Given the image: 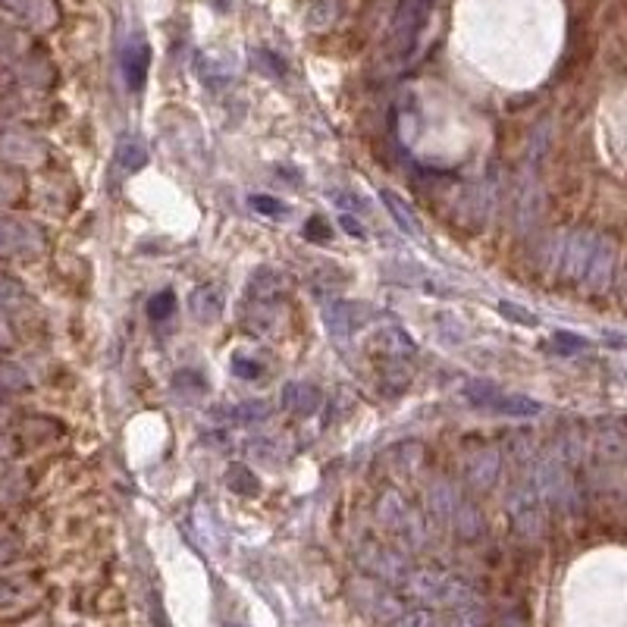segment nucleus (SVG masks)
Here are the masks:
<instances>
[{
  "instance_id": "f257e3e1",
  "label": "nucleus",
  "mask_w": 627,
  "mask_h": 627,
  "mask_svg": "<svg viewBox=\"0 0 627 627\" xmlns=\"http://www.w3.org/2000/svg\"><path fill=\"white\" fill-rule=\"evenodd\" d=\"M436 7V0H402L396 16H392V26H389V48L396 57H408L417 41H421L424 29H427V19Z\"/></svg>"
},
{
  "instance_id": "7ed1b4c3",
  "label": "nucleus",
  "mask_w": 627,
  "mask_h": 627,
  "mask_svg": "<svg viewBox=\"0 0 627 627\" xmlns=\"http://www.w3.org/2000/svg\"><path fill=\"white\" fill-rule=\"evenodd\" d=\"M471 399L477 405H486L493 411L512 414V417H527V414H540V402H533L527 396H508V392H477L471 386Z\"/></svg>"
},
{
  "instance_id": "ddd939ff",
  "label": "nucleus",
  "mask_w": 627,
  "mask_h": 627,
  "mask_svg": "<svg viewBox=\"0 0 627 627\" xmlns=\"http://www.w3.org/2000/svg\"><path fill=\"white\" fill-rule=\"evenodd\" d=\"M232 364H236V374L239 377H261V364L258 361H242V358H236V361H232Z\"/></svg>"
},
{
  "instance_id": "9b49d317",
  "label": "nucleus",
  "mask_w": 627,
  "mask_h": 627,
  "mask_svg": "<svg viewBox=\"0 0 627 627\" xmlns=\"http://www.w3.org/2000/svg\"><path fill=\"white\" fill-rule=\"evenodd\" d=\"M555 348H562V352H577V348H587V339L571 336V333H559L555 336Z\"/></svg>"
},
{
  "instance_id": "1a4fd4ad",
  "label": "nucleus",
  "mask_w": 627,
  "mask_h": 627,
  "mask_svg": "<svg viewBox=\"0 0 627 627\" xmlns=\"http://www.w3.org/2000/svg\"><path fill=\"white\" fill-rule=\"evenodd\" d=\"M251 207H258L261 214H270V217H276V214H286V211H289V207H286L283 201L267 198V195H254V198H251Z\"/></svg>"
},
{
  "instance_id": "f03ea898",
  "label": "nucleus",
  "mask_w": 627,
  "mask_h": 627,
  "mask_svg": "<svg viewBox=\"0 0 627 627\" xmlns=\"http://www.w3.org/2000/svg\"><path fill=\"white\" fill-rule=\"evenodd\" d=\"M148 69H151V48L145 38H132L123 51V76H126V85L132 91H142L145 88V79H148Z\"/></svg>"
},
{
  "instance_id": "f8f14e48",
  "label": "nucleus",
  "mask_w": 627,
  "mask_h": 627,
  "mask_svg": "<svg viewBox=\"0 0 627 627\" xmlns=\"http://www.w3.org/2000/svg\"><path fill=\"white\" fill-rule=\"evenodd\" d=\"M499 311H502V314H515V320H518V323H527V327H537V317H533L530 311H521V308H515V305H508V301H505V305H499Z\"/></svg>"
},
{
  "instance_id": "6e6552de",
  "label": "nucleus",
  "mask_w": 627,
  "mask_h": 627,
  "mask_svg": "<svg viewBox=\"0 0 627 627\" xmlns=\"http://www.w3.org/2000/svg\"><path fill=\"white\" fill-rule=\"evenodd\" d=\"M173 311H176V295L173 292H157L148 301V317L151 320H167V317H173Z\"/></svg>"
},
{
  "instance_id": "423d86ee",
  "label": "nucleus",
  "mask_w": 627,
  "mask_h": 627,
  "mask_svg": "<svg viewBox=\"0 0 627 627\" xmlns=\"http://www.w3.org/2000/svg\"><path fill=\"white\" fill-rule=\"evenodd\" d=\"M192 311L198 314V320H214L220 314V295L214 289H198L192 295Z\"/></svg>"
},
{
  "instance_id": "20e7f679",
  "label": "nucleus",
  "mask_w": 627,
  "mask_h": 627,
  "mask_svg": "<svg viewBox=\"0 0 627 627\" xmlns=\"http://www.w3.org/2000/svg\"><path fill=\"white\" fill-rule=\"evenodd\" d=\"M0 13H7L19 22H48V4L44 0H0Z\"/></svg>"
},
{
  "instance_id": "4468645a",
  "label": "nucleus",
  "mask_w": 627,
  "mask_h": 627,
  "mask_svg": "<svg viewBox=\"0 0 627 627\" xmlns=\"http://www.w3.org/2000/svg\"><path fill=\"white\" fill-rule=\"evenodd\" d=\"M342 226H345L348 232H355V236H364V229H361L352 217H342Z\"/></svg>"
},
{
  "instance_id": "0eeeda50",
  "label": "nucleus",
  "mask_w": 627,
  "mask_h": 627,
  "mask_svg": "<svg viewBox=\"0 0 627 627\" xmlns=\"http://www.w3.org/2000/svg\"><path fill=\"white\" fill-rule=\"evenodd\" d=\"M26 236H29L26 226L0 220V251H19V248H26Z\"/></svg>"
},
{
  "instance_id": "9d476101",
  "label": "nucleus",
  "mask_w": 627,
  "mask_h": 627,
  "mask_svg": "<svg viewBox=\"0 0 627 627\" xmlns=\"http://www.w3.org/2000/svg\"><path fill=\"white\" fill-rule=\"evenodd\" d=\"M123 157H126V167H129V170H142V167H145V160H148L145 148H138L135 142H126Z\"/></svg>"
},
{
  "instance_id": "39448f33",
  "label": "nucleus",
  "mask_w": 627,
  "mask_h": 627,
  "mask_svg": "<svg viewBox=\"0 0 627 627\" xmlns=\"http://www.w3.org/2000/svg\"><path fill=\"white\" fill-rule=\"evenodd\" d=\"M380 195H383V204L392 211V217H396V223H399L405 232H411V236H421V220L414 217L411 207H408L399 195H392L389 189H383Z\"/></svg>"
}]
</instances>
